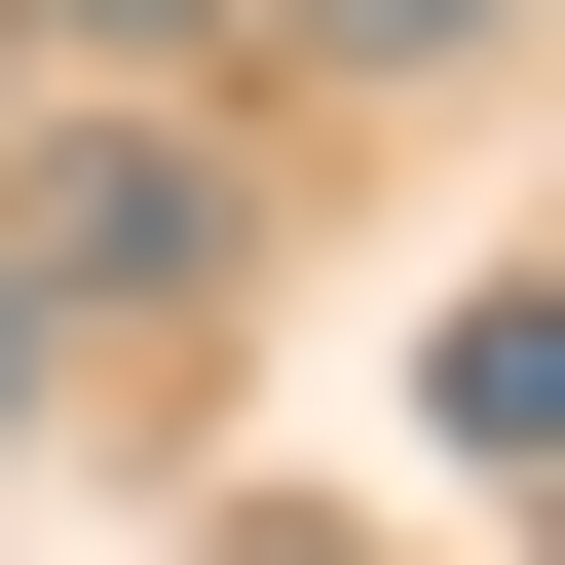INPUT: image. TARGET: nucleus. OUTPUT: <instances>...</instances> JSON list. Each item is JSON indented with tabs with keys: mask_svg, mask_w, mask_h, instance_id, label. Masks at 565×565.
<instances>
[{
	"mask_svg": "<svg viewBox=\"0 0 565 565\" xmlns=\"http://www.w3.org/2000/svg\"><path fill=\"white\" fill-rule=\"evenodd\" d=\"M302 39H340V76H452V39H490V0H302Z\"/></svg>",
	"mask_w": 565,
	"mask_h": 565,
	"instance_id": "f257e3e1",
	"label": "nucleus"
},
{
	"mask_svg": "<svg viewBox=\"0 0 565 565\" xmlns=\"http://www.w3.org/2000/svg\"><path fill=\"white\" fill-rule=\"evenodd\" d=\"M0 415H39V302H0Z\"/></svg>",
	"mask_w": 565,
	"mask_h": 565,
	"instance_id": "7ed1b4c3",
	"label": "nucleus"
},
{
	"mask_svg": "<svg viewBox=\"0 0 565 565\" xmlns=\"http://www.w3.org/2000/svg\"><path fill=\"white\" fill-rule=\"evenodd\" d=\"M76 39H189V0H76Z\"/></svg>",
	"mask_w": 565,
	"mask_h": 565,
	"instance_id": "f03ea898",
	"label": "nucleus"
},
{
	"mask_svg": "<svg viewBox=\"0 0 565 565\" xmlns=\"http://www.w3.org/2000/svg\"><path fill=\"white\" fill-rule=\"evenodd\" d=\"M226 565H302V527H226Z\"/></svg>",
	"mask_w": 565,
	"mask_h": 565,
	"instance_id": "20e7f679",
	"label": "nucleus"
}]
</instances>
